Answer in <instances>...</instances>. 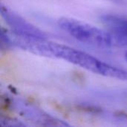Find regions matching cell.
<instances>
[{
    "label": "cell",
    "mask_w": 127,
    "mask_h": 127,
    "mask_svg": "<svg viewBox=\"0 0 127 127\" xmlns=\"http://www.w3.org/2000/svg\"><path fill=\"white\" fill-rule=\"evenodd\" d=\"M14 43L18 47L34 54L60 59L95 74L112 78L127 80V71L106 63L97 57L65 45L47 39H27L16 36Z\"/></svg>",
    "instance_id": "cell-1"
},
{
    "label": "cell",
    "mask_w": 127,
    "mask_h": 127,
    "mask_svg": "<svg viewBox=\"0 0 127 127\" xmlns=\"http://www.w3.org/2000/svg\"><path fill=\"white\" fill-rule=\"evenodd\" d=\"M59 27L74 39L83 43L100 48H109L127 44V42L109 31L72 18H61Z\"/></svg>",
    "instance_id": "cell-2"
},
{
    "label": "cell",
    "mask_w": 127,
    "mask_h": 127,
    "mask_svg": "<svg viewBox=\"0 0 127 127\" xmlns=\"http://www.w3.org/2000/svg\"><path fill=\"white\" fill-rule=\"evenodd\" d=\"M1 15L16 36L27 39H46L45 32L6 7H1Z\"/></svg>",
    "instance_id": "cell-3"
},
{
    "label": "cell",
    "mask_w": 127,
    "mask_h": 127,
    "mask_svg": "<svg viewBox=\"0 0 127 127\" xmlns=\"http://www.w3.org/2000/svg\"><path fill=\"white\" fill-rule=\"evenodd\" d=\"M102 21L109 31L127 42V19L118 15H105Z\"/></svg>",
    "instance_id": "cell-4"
},
{
    "label": "cell",
    "mask_w": 127,
    "mask_h": 127,
    "mask_svg": "<svg viewBox=\"0 0 127 127\" xmlns=\"http://www.w3.org/2000/svg\"><path fill=\"white\" fill-rule=\"evenodd\" d=\"M126 58H127V54H126Z\"/></svg>",
    "instance_id": "cell-5"
}]
</instances>
